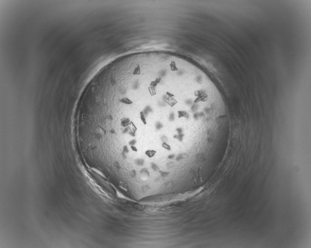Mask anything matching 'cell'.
Wrapping results in <instances>:
<instances>
[{
    "instance_id": "obj_1",
    "label": "cell",
    "mask_w": 311,
    "mask_h": 248,
    "mask_svg": "<svg viewBox=\"0 0 311 248\" xmlns=\"http://www.w3.org/2000/svg\"><path fill=\"white\" fill-rule=\"evenodd\" d=\"M225 124L202 73L177 57L148 53L118 58L94 76L76 126L89 144L105 145L117 177L154 183L191 174L202 141Z\"/></svg>"
}]
</instances>
